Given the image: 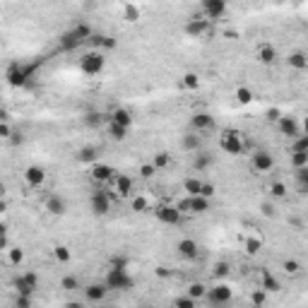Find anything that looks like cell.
<instances>
[{
	"label": "cell",
	"mask_w": 308,
	"mask_h": 308,
	"mask_svg": "<svg viewBox=\"0 0 308 308\" xmlns=\"http://www.w3.org/2000/svg\"><path fill=\"white\" fill-rule=\"evenodd\" d=\"M176 251H178V255H181L183 260H198L200 255V245L193 241V238H183V241H178V245H176Z\"/></svg>",
	"instance_id": "17"
},
{
	"label": "cell",
	"mask_w": 308,
	"mask_h": 308,
	"mask_svg": "<svg viewBox=\"0 0 308 308\" xmlns=\"http://www.w3.org/2000/svg\"><path fill=\"white\" fill-rule=\"evenodd\" d=\"M190 207H193V214H205L210 210V200L198 195V198H190Z\"/></svg>",
	"instance_id": "32"
},
{
	"label": "cell",
	"mask_w": 308,
	"mask_h": 308,
	"mask_svg": "<svg viewBox=\"0 0 308 308\" xmlns=\"http://www.w3.org/2000/svg\"><path fill=\"white\" fill-rule=\"evenodd\" d=\"M130 207H133L135 212H147L150 202H147V198H142V195H135V198L130 200Z\"/></svg>",
	"instance_id": "41"
},
{
	"label": "cell",
	"mask_w": 308,
	"mask_h": 308,
	"mask_svg": "<svg viewBox=\"0 0 308 308\" xmlns=\"http://www.w3.org/2000/svg\"><path fill=\"white\" fill-rule=\"evenodd\" d=\"M227 12V3L224 0H202V15L205 19H219Z\"/></svg>",
	"instance_id": "15"
},
{
	"label": "cell",
	"mask_w": 308,
	"mask_h": 308,
	"mask_svg": "<svg viewBox=\"0 0 308 308\" xmlns=\"http://www.w3.org/2000/svg\"><path fill=\"white\" fill-rule=\"evenodd\" d=\"M181 147L186 152H190V154H198V152H202V137H200V135H193V133L183 135V137H181Z\"/></svg>",
	"instance_id": "23"
},
{
	"label": "cell",
	"mask_w": 308,
	"mask_h": 308,
	"mask_svg": "<svg viewBox=\"0 0 308 308\" xmlns=\"http://www.w3.org/2000/svg\"><path fill=\"white\" fill-rule=\"evenodd\" d=\"M292 166L299 171V169H306L308 166V152H292Z\"/></svg>",
	"instance_id": "35"
},
{
	"label": "cell",
	"mask_w": 308,
	"mask_h": 308,
	"mask_svg": "<svg viewBox=\"0 0 308 308\" xmlns=\"http://www.w3.org/2000/svg\"><path fill=\"white\" fill-rule=\"evenodd\" d=\"M10 142H12V145H22L24 142V135L22 133H15L12 137H10Z\"/></svg>",
	"instance_id": "58"
},
{
	"label": "cell",
	"mask_w": 308,
	"mask_h": 308,
	"mask_svg": "<svg viewBox=\"0 0 308 308\" xmlns=\"http://www.w3.org/2000/svg\"><path fill=\"white\" fill-rule=\"evenodd\" d=\"M12 128H10V123H3V120H0V137H3V140H10V137H12Z\"/></svg>",
	"instance_id": "52"
},
{
	"label": "cell",
	"mask_w": 308,
	"mask_h": 308,
	"mask_svg": "<svg viewBox=\"0 0 308 308\" xmlns=\"http://www.w3.org/2000/svg\"><path fill=\"white\" fill-rule=\"evenodd\" d=\"M190 128H193V133H210V130L217 128V120H214L212 113L200 111V113H193V116H190Z\"/></svg>",
	"instance_id": "8"
},
{
	"label": "cell",
	"mask_w": 308,
	"mask_h": 308,
	"mask_svg": "<svg viewBox=\"0 0 308 308\" xmlns=\"http://www.w3.org/2000/svg\"><path fill=\"white\" fill-rule=\"evenodd\" d=\"M260 284H262L265 292H279V289H282L279 282H277V277H272L270 272H265V270L260 272Z\"/></svg>",
	"instance_id": "30"
},
{
	"label": "cell",
	"mask_w": 308,
	"mask_h": 308,
	"mask_svg": "<svg viewBox=\"0 0 308 308\" xmlns=\"http://www.w3.org/2000/svg\"><path fill=\"white\" fill-rule=\"evenodd\" d=\"M251 301H253L255 306H262V303H265V289H262V292H253V294H251Z\"/></svg>",
	"instance_id": "55"
},
{
	"label": "cell",
	"mask_w": 308,
	"mask_h": 308,
	"mask_svg": "<svg viewBox=\"0 0 308 308\" xmlns=\"http://www.w3.org/2000/svg\"><path fill=\"white\" fill-rule=\"evenodd\" d=\"M109 123H116V126H123V128H130L135 123V116L130 113L128 109H113L109 116Z\"/></svg>",
	"instance_id": "21"
},
{
	"label": "cell",
	"mask_w": 308,
	"mask_h": 308,
	"mask_svg": "<svg viewBox=\"0 0 308 308\" xmlns=\"http://www.w3.org/2000/svg\"><path fill=\"white\" fill-rule=\"evenodd\" d=\"M12 286H15V292H17V296H32L36 289H34L27 279H24V275H19V277H15V282H12Z\"/></svg>",
	"instance_id": "29"
},
{
	"label": "cell",
	"mask_w": 308,
	"mask_h": 308,
	"mask_svg": "<svg viewBox=\"0 0 308 308\" xmlns=\"http://www.w3.org/2000/svg\"><path fill=\"white\" fill-rule=\"evenodd\" d=\"M104 284L109 286V289H116V292H128V289H133L135 286V279L128 275V270L123 268H111L106 272V279H104Z\"/></svg>",
	"instance_id": "3"
},
{
	"label": "cell",
	"mask_w": 308,
	"mask_h": 308,
	"mask_svg": "<svg viewBox=\"0 0 308 308\" xmlns=\"http://www.w3.org/2000/svg\"><path fill=\"white\" fill-rule=\"evenodd\" d=\"M92 36H94V29H92L87 22H77L70 32H65L63 36L58 39V48H60V51H77L79 46L89 44Z\"/></svg>",
	"instance_id": "1"
},
{
	"label": "cell",
	"mask_w": 308,
	"mask_h": 308,
	"mask_svg": "<svg viewBox=\"0 0 308 308\" xmlns=\"http://www.w3.org/2000/svg\"><path fill=\"white\" fill-rule=\"evenodd\" d=\"M219 147L227 152V154H234V157H238V154L243 152V140H241V133H238V130H231V128L221 130V133H219Z\"/></svg>",
	"instance_id": "4"
},
{
	"label": "cell",
	"mask_w": 308,
	"mask_h": 308,
	"mask_svg": "<svg viewBox=\"0 0 308 308\" xmlns=\"http://www.w3.org/2000/svg\"><path fill=\"white\" fill-rule=\"evenodd\" d=\"M303 135H308V116L303 118Z\"/></svg>",
	"instance_id": "61"
},
{
	"label": "cell",
	"mask_w": 308,
	"mask_h": 308,
	"mask_svg": "<svg viewBox=\"0 0 308 308\" xmlns=\"http://www.w3.org/2000/svg\"><path fill=\"white\" fill-rule=\"evenodd\" d=\"M152 164H154V169H166V166L171 164V154H169V152H157V154H154V159H152Z\"/></svg>",
	"instance_id": "36"
},
{
	"label": "cell",
	"mask_w": 308,
	"mask_h": 308,
	"mask_svg": "<svg viewBox=\"0 0 308 308\" xmlns=\"http://www.w3.org/2000/svg\"><path fill=\"white\" fill-rule=\"evenodd\" d=\"M104 65H106V58L99 51H89V53H85L79 58V70L85 72V75H89V77L99 75L104 70Z\"/></svg>",
	"instance_id": "5"
},
{
	"label": "cell",
	"mask_w": 308,
	"mask_h": 308,
	"mask_svg": "<svg viewBox=\"0 0 308 308\" xmlns=\"http://www.w3.org/2000/svg\"><path fill=\"white\" fill-rule=\"evenodd\" d=\"M231 299H234V292H231V286H227V284H214L212 289L207 292V301H210V306H214V308L229 306Z\"/></svg>",
	"instance_id": "6"
},
{
	"label": "cell",
	"mask_w": 308,
	"mask_h": 308,
	"mask_svg": "<svg viewBox=\"0 0 308 308\" xmlns=\"http://www.w3.org/2000/svg\"><path fill=\"white\" fill-rule=\"evenodd\" d=\"M53 255H55V260H58V262H68V260H70V251H68L65 245H55Z\"/></svg>",
	"instance_id": "46"
},
{
	"label": "cell",
	"mask_w": 308,
	"mask_h": 308,
	"mask_svg": "<svg viewBox=\"0 0 308 308\" xmlns=\"http://www.w3.org/2000/svg\"><path fill=\"white\" fill-rule=\"evenodd\" d=\"M296 181H299V186H306V188H308V166L296 171Z\"/></svg>",
	"instance_id": "53"
},
{
	"label": "cell",
	"mask_w": 308,
	"mask_h": 308,
	"mask_svg": "<svg viewBox=\"0 0 308 308\" xmlns=\"http://www.w3.org/2000/svg\"><path fill=\"white\" fill-rule=\"evenodd\" d=\"M154 174H157L154 164H142V166H140V178H152Z\"/></svg>",
	"instance_id": "49"
},
{
	"label": "cell",
	"mask_w": 308,
	"mask_h": 308,
	"mask_svg": "<svg viewBox=\"0 0 308 308\" xmlns=\"http://www.w3.org/2000/svg\"><path fill=\"white\" fill-rule=\"evenodd\" d=\"M92 51H113L116 48V39L113 36H109V34H99V32H94V36L89 39V44H87Z\"/></svg>",
	"instance_id": "16"
},
{
	"label": "cell",
	"mask_w": 308,
	"mask_h": 308,
	"mask_svg": "<svg viewBox=\"0 0 308 308\" xmlns=\"http://www.w3.org/2000/svg\"><path fill=\"white\" fill-rule=\"evenodd\" d=\"M157 275L161 277V279H164V277H169V275H171V272H169V270H166V268H157Z\"/></svg>",
	"instance_id": "59"
},
{
	"label": "cell",
	"mask_w": 308,
	"mask_h": 308,
	"mask_svg": "<svg viewBox=\"0 0 308 308\" xmlns=\"http://www.w3.org/2000/svg\"><path fill=\"white\" fill-rule=\"evenodd\" d=\"M8 260H10V265H19V262L24 260V251H22V248H10V251H8Z\"/></svg>",
	"instance_id": "45"
},
{
	"label": "cell",
	"mask_w": 308,
	"mask_h": 308,
	"mask_svg": "<svg viewBox=\"0 0 308 308\" xmlns=\"http://www.w3.org/2000/svg\"><path fill=\"white\" fill-rule=\"evenodd\" d=\"M106 292H109L106 284H87L85 286V299L92 301V303H99V301L106 299Z\"/></svg>",
	"instance_id": "22"
},
{
	"label": "cell",
	"mask_w": 308,
	"mask_h": 308,
	"mask_svg": "<svg viewBox=\"0 0 308 308\" xmlns=\"http://www.w3.org/2000/svg\"><path fill=\"white\" fill-rule=\"evenodd\" d=\"M292 152H308V135L301 133L296 140L292 142Z\"/></svg>",
	"instance_id": "42"
},
{
	"label": "cell",
	"mask_w": 308,
	"mask_h": 308,
	"mask_svg": "<svg viewBox=\"0 0 308 308\" xmlns=\"http://www.w3.org/2000/svg\"><path fill=\"white\" fill-rule=\"evenodd\" d=\"M212 164H214L212 152H198V154H193V169H195V171H207Z\"/></svg>",
	"instance_id": "25"
},
{
	"label": "cell",
	"mask_w": 308,
	"mask_h": 308,
	"mask_svg": "<svg viewBox=\"0 0 308 308\" xmlns=\"http://www.w3.org/2000/svg\"><path fill=\"white\" fill-rule=\"evenodd\" d=\"M111 190H94L92 193V198H89V207H92V212L96 214V217H104V214H109L111 210Z\"/></svg>",
	"instance_id": "7"
},
{
	"label": "cell",
	"mask_w": 308,
	"mask_h": 308,
	"mask_svg": "<svg viewBox=\"0 0 308 308\" xmlns=\"http://www.w3.org/2000/svg\"><path fill=\"white\" fill-rule=\"evenodd\" d=\"M282 268H284L286 275H299V272H301V265L296 260H284V265H282Z\"/></svg>",
	"instance_id": "48"
},
{
	"label": "cell",
	"mask_w": 308,
	"mask_h": 308,
	"mask_svg": "<svg viewBox=\"0 0 308 308\" xmlns=\"http://www.w3.org/2000/svg\"><path fill=\"white\" fill-rule=\"evenodd\" d=\"M279 118H282L279 109H270L268 111V120H270V123H279Z\"/></svg>",
	"instance_id": "57"
},
{
	"label": "cell",
	"mask_w": 308,
	"mask_h": 308,
	"mask_svg": "<svg viewBox=\"0 0 308 308\" xmlns=\"http://www.w3.org/2000/svg\"><path fill=\"white\" fill-rule=\"evenodd\" d=\"M109 118V116H104V113H99V111H89V113H85L82 116V120H85V126L92 128V130H96V128L104 126V120Z\"/></svg>",
	"instance_id": "28"
},
{
	"label": "cell",
	"mask_w": 308,
	"mask_h": 308,
	"mask_svg": "<svg viewBox=\"0 0 308 308\" xmlns=\"http://www.w3.org/2000/svg\"><path fill=\"white\" fill-rule=\"evenodd\" d=\"M111 183H113V190L118 193L120 198H128V195H133V178H130V176L118 174Z\"/></svg>",
	"instance_id": "19"
},
{
	"label": "cell",
	"mask_w": 308,
	"mask_h": 308,
	"mask_svg": "<svg viewBox=\"0 0 308 308\" xmlns=\"http://www.w3.org/2000/svg\"><path fill=\"white\" fill-rule=\"evenodd\" d=\"M210 29H212V22H210V19H205V17H193V19H188V22H186V34H188V36H193V39H198V36L207 34Z\"/></svg>",
	"instance_id": "12"
},
{
	"label": "cell",
	"mask_w": 308,
	"mask_h": 308,
	"mask_svg": "<svg viewBox=\"0 0 308 308\" xmlns=\"http://www.w3.org/2000/svg\"><path fill=\"white\" fill-rule=\"evenodd\" d=\"M183 190L188 193V198H198L200 193H202V181L195 178V176H188V178L183 181Z\"/></svg>",
	"instance_id": "27"
},
{
	"label": "cell",
	"mask_w": 308,
	"mask_h": 308,
	"mask_svg": "<svg viewBox=\"0 0 308 308\" xmlns=\"http://www.w3.org/2000/svg\"><path fill=\"white\" fill-rule=\"evenodd\" d=\"M140 308H154V306H140Z\"/></svg>",
	"instance_id": "62"
},
{
	"label": "cell",
	"mask_w": 308,
	"mask_h": 308,
	"mask_svg": "<svg viewBox=\"0 0 308 308\" xmlns=\"http://www.w3.org/2000/svg\"><path fill=\"white\" fill-rule=\"evenodd\" d=\"M106 308H109V306H106Z\"/></svg>",
	"instance_id": "63"
},
{
	"label": "cell",
	"mask_w": 308,
	"mask_h": 308,
	"mask_svg": "<svg viewBox=\"0 0 308 308\" xmlns=\"http://www.w3.org/2000/svg\"><path fill=\"white\" fill-rule=\"evenodd\" d=\"M12 306L15 308H32V296H17Z\"/></svg>",
	"instance_id": "51"
},
{
	"label": "cell",
	"mask_w": 308,
	"mask_h": 308,
	"mask_svg": "<svg viewBox=\"0 0 308 308\" xmlns=\"http://www.w3.org/2000/svg\"><path fill=\"white\" fill-rule=\"evenodd\" d=\"M176 207H178V212H181V214H193V207H190V198H183L181 202H176Z\"/></svg>",
	"instance_id": "50"
},
{
	"label": "cell",
	"mask_w": 308,
	"mask_h": 308,
	"mask_svg": "<svg viewBox=\"0 0 308 308\" xmlns=\"http://www.w3.org/2000/svg\"><path fill=\"white\" fill-rule=\"evenodd\" d=\"M174 308H198V301L190 299L188 294H186V296H178V299H174Z\"/></svg>",
	"instance_id": "39"
},
{
	"label": "cell",
	"mask_w": 308,
	"mask_h": 308,
	"mask_svg": "<svg viewBox=\"0 0 308 308\" xmlns=\"http://www.w3.org/2000/svg\"><path fill=\"white\" fill-rule=\"evenodd\" d=\"M277 130H279L282 135H286V137H292V140H296V137L301 135V126L294 116H282L279 123H277Z\"/></svg>",
	"instance_id": "14"
},
{
	"label": "cell",
	"mask_w": 308,
	"mask_h": 308,
	"mask_svg": "<svg viewBox=\"0 0 308 308\" xmlns=\"http://www.w3.org/2000/svg\"><path fill=\"white\" fill-rule=\"evenodd\" d=\"M60 289H65V292H75V289H79V279L72 275H65L63 279H60Z\"/></svg>",
	"instance_id": "38"
},
{
	"label": "cell",
	"mask_w": 308,
	"mask_h": 308,
	"mask_svg": "<svg viewBox=\"0 0 308 308\" xmlns=\"http://www.w3.org/2000/svg\"><path fill=\"white\" fill-rule=\"evenodd\" d=\"M109 137L111 140H116V142H123V140L128 137V128L116 126V123H109Z\"/></svg>",
	"instance_id": "33"
},
{
	"label": "cell",
	"mask_w": 308,
	"mask_h": 308,
	"mask_svg": "<svg viewBox=\"0 0 308 308\" xmlns=\"http://www.w3.org/2000/svg\"><path fill=\"white\" fill-rule=\"evenodd\" d=\"M229 272H231V265H229L227 260L217 262V265L212 268V277H217V279H224V277L229 275Z\"/></svg>",
	"instance_id": "37"
},
{
	"label": "cell",
	"mask_w": 308,
	"mask_h": 308,
	"mask_svg": "<svg viewBox=\"0 0 308 308\" xmlns=\"http://www.w3.org/2000/svg\"><path fill=\"white\" fill-rule=\"evenodd\" d=\"M24 181L29 183L32 188H41L44 181H46V171H44L41 166H29V169L24 171Z\"/></svg>",
	"instance_id": "20"
},
{
	"label": "cell",
	"mask_w": 308,
	"mask_h": 308,
	"mask_svg": "<svg viewBox=\"0 0 308 308\" xmlns=\"http://www.w3.org/2000/svg\"><path fill=\"white\" fill-rule=\"evenodd\" d=\"M200 195H202V198H212L214 195V183H202V193H200Z\"/></svg>",
	"instance_id": "56"
},
{
	"label": "cell",
	"mask_w": 308,
	"mask_h": 308,
	"mask_svg": "<svg viewBox=\"0 0 308 308\" xmlns=\"http://www.w3.org/2000/svg\"><path fill=\"white\" fill-rule=\"evenodd\" d=\"M286 65L292 70H308V55L303 51H294V53L286 55Z\"/></svg>",
	"instance_id": "26"
},
{
	"label": "cell",
	"mask_w": 308,
	"mask_h": 308,
	"mask_svg": "<svg viewBox=\"0 0 308 308\" xmlns=\"http://www.w3.org/2000/svg\"><path fill=\"white\" fill-rule=\"evenodd\" d=\"M260 248H262V241H260V238H248V241H245V253H248V255L260 253Z\"/></svg>",
	"instance_id": "43"
},
{
	"label": "cell",
	"mask_w": 308,
	"mask_h": 308,
	"mask_svg": "<svg viewBox=\"0 0 308 308\" xmlns=\"http://www.w3.org/2000/svg\"><path fill=\"white\" fill-rule=\"evenodd\" d=\"M65 308H85V306H82L79 301H70V303H68V306H65Z\"/></svg>",
	"instance_id": "60"
},
{
	"label": "cell",
	"mask_w": 308,
	"mask_h": 308,
	"mask_svg": "<svg viewBox=\"0 0 308 308\" xmlns=\"http://www.w3.org/2000/svg\"><path fill=\"white\" fill-rule=\"evenodd\" d=\"M99 154H101V150H99V147H94V145H87V147H82V150H77L75 159H77L79 164H89V166H94V164H99Z\"/></svg>",
	"instance_id": "18"
},
{
	"label": "cell",
	"mask_w": 308,
	"mask_h": 308,
	"mask_svg": "<svg viewBox=\"0 0 308 308\" xmlns=\"http://www.w3.org/2000/svg\"><path fill=\"white\" fill-rule=\"evenodd\" d=\"M186 89H198V85H200V79H198V75L195 72H188V75H183V82H181Z\"/></svg>",
	"instance_id": "44"
},
{
	"label": "cell",
	"mask_w": 308,
	"mask_h": 308,
	"mask_svg": "<svg viewBox=\"0 0 308 308\" xmlns=\"http://www.w3.org/2000/svg\"><path fill=\"white\" fill-rule=\"evenodd\" d=\"M236 101L243 104V106H245V104H251V101H253V92H251L248 87H238L236 89Z\"/></svg>",
	"instance_id": "40"
},
{
	"label": "cell",
	"mask_w": 308,
	"mask_h": 308,
	"mask_svg": "<svg viewBox=\"0 0 308 308\" xmlns=\"http://www.w3.org/2000/svg\"><path fill=\"white\" fill-rule=\"evenodd\" d=\"M154 214H157V219L161 221V224H169V227H178L183 221V214L178 212L176 205H159L157 210H154Z\"/></svg>",
	"instance_id": "9"
},
{
	"label": "cell",
	"mask_w": 308,
	"mask_h": 308,
	"mask_svg": "<svg viewBox=\"0 0 308 308\" xmlns=\"http://www.w3.org/2000/svg\"><path fill=\"white\" fill-rule=\"evenodd\" d=\"M286 193H289V190H286V186L282 181H272V183H270V195H272L275 200L286 198Z\"/></svg>",
	"instance_id": "34"
},
{
	"label": "cell",
	"mask_w": 308,
	"mask_h": 308,
	"mask_svg": "<svg viewBox=\"0 0 308 308\" xmlns=\"http://www.w3.org/2000/svg\"><path fill=\"white\" fill-rule=\"evenodd\" d=\"M123 17H126L128 22H135V19H140V10L135 8V5H126L123 8Z\"/></svg>",
	"instance_id": "47"
},
{
	"label": "cell",
	"mask_w": 308,
	"mask_h": 308,
	"mask_svg": "<svg viewBox=\"0 0 308 308\" xmlns=\"http://www.w3.org/2000/svg\"><path fill=\"white\" fill-rule=\"evenodd\" d=\"M251 166H253V171H258V174H268V171H272V166H275V157L265 150H258V152H253V157H251Z\"/></svg>",
	"instance_id": "10"
},
{
	"label": "cell",
	"mask_w": 308,
	"mask_h": 308,
	"mask_svg": "<svg viewBox=\"0 0 308 308\" xmlns=\"http://www.w3.org/2000/svg\"><path fill=\"white\" fill-rule=\"evenodd\" d=\"M255 60L262 65H272L277 60V51L275 46H270V44H262L258 51H255Z\"/></svg>",
	"instance_id": "24"
},
{
	"label": "cell",
	"mask_w": 308,
	"mask_h": 308,
	"mask_svg": "<svg viewBox=\"0 0 308 308\" xmlns=\"http://www.w3.org/2000/svg\"><path fill=\"white\" fill-rule=\"evenodd\" d=\"M207 292H210V289H207V286L202 284V282H193V284L188 286V292H186V294H188L190 299H195V301H198V299H205Z\"/></svg>",
	"instance_id": "31"
},
{
	"label": "cell",
	"mask_w": 308,
	"mask_h": 308,
	"mask_svg": "<svg viewBox=\"0 0 308 308\" xmlns=\"http://www.w3.org/2000/svg\"><path fill=\"white\" fill-rule=\"evenodd\" d=\"M44 207H46V212L53 214V217H63V214L68 212V202H65V198L58 195V193H51L46 198V202H44Z\"/></svg>",
	"instance_id": "13"
},
{
	"label": "cell",
	"mask_w": 308,
	"mask_h": 308,
	"mask_svg": "<svg viewBox=\"0 0 308 308\" xmlns=\"http://www.w3.org/2000/svg\"><path fill=\"white\" fill-rule=\"evenodd\" d=\"M260 212L265 214V217H275L277 210H275V205H272V202H262V205H260Z\"/></svg>",
	"instance_id": "54"
},
{
	"label": "cell",
	"mask_w": 308,
	"mask_h": 308,
	"mask_svg": "<svg viewBox=\"0 0 308 308\" xmlns=\"http://www.w3.org/2000/svg\"><path fill=\"white\" fill-rule=\"evenodd\" d=\"M36 70H39V60H34V63H19V60H15V63L8 65L5 79H8L10 87H24L34 77Z\"/></svg>",
	"instance_id": "2"
},
{
	"label": "cell",
	"mask_w": 308,
	"mask_h": 308,
	"mask_svg": "<svg viewBox=\"0 0 308 308\" xmlns=\"http://www.w3.org/2000/svg\"><path fill=\"white\" fill-rule=\"evenodd\" d=\"M89 176H92V181H96V183H111L116 176H118V171L113 169V166H109V164H94L92 166V171H89Z\"/></svg>",
	"instance_id": "11"
}]
</instances>
